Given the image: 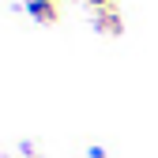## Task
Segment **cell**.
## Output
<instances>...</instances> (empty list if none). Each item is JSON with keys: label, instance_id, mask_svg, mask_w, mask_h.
Instances as JSON below:
<instances>
[{"label": "cell", "instance_id": "6da1fadb", "mask_svg": "<svg viewBox=\"0 0 158 158\" xmlns=\"http://www.w3.org/2000/svg\"><path fill=\"white\" fill-rule=\"evenodd\" d=\"M27 11L38 23H56V0H27Z\"/></svg>", "mask_w": 158, "mask_h": 158}, {"label": "cell", "instance_id": "7a4b0ae2", "mask_svg": "<svg viewBox=\"0 0 158 158\" xmlns=\"http://www.w3.org/2000/svg\"><path fill=\"white\" fill-rule=\"evenodd\" d=\"M94 19H98V30H106V34H121V19H117V11H113V8L98 11Z\"/></svg>", "mask_w": 158, "mask_h": 158}, {"label": "cell", "instance_id": "3957f363", "mask_svg": "<svg viewBox=\"0 0 158 158\" xmlns=\"http://www.w3.org/2000/svg\"><path fill=\"white\" fill-rule=\"evenodd\" d=\"M87 4H90L94 11H106V8H113V0H87Z\"/></svg>", "mask_w": 158, "mask_h": 158}]
</instances>
